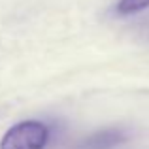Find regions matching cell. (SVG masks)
I'll return each instance as SVG.
<instances>
[{
	"mask_svg": "<svg viewBox=\"0 0 149 149\" xmlns=\"http://www.w3.org/2000/svg\"><path fill=\"white\" fill-rule=\"evenodd\" d=\"M49 130L44 123L25 121L6 132L0 142V149H44L47 143Z\"/></svg>",
	"mask_w": 149,
	"mask_h": 149,
	"instance_id": "1",
	"label": "cell"
},
{
	"mask_svg": "<svg viewBox=\"0 0 149 149\" xmlns=\"http://www.w3.org/2000/svg\"><path fill=\"white\" fill-rule=\"evenodd\" d=\"M147 8H149V0H119L115 6V13L121 15V17H127V15L140 13Z\"/></svg>",
	"mask_w": 149,
	"mask_h": 149,
	"instance_id": "3",
	"label": "cell"
},
{
	"mask_svg": "<svg viewBox=\"0 0 149 149\" xmlns=\"http://www.w3.org/2000/svg\"><path fill=\"white\" fill-rule=\"evenodd\" d=\"M125 142V134L121 130H102L91 134L79 149H111Z\"/></svg>",
	"mask_w": 149,
	"mask_h": 149,
	"instance_id": "2",
	"label": "cell"
},
{
	"mask_svg": "<svg viewBox=\"0 0 149 149\" xmlns=\"http://www.w3.org/2000/svg\"><path fill=\"white\" fill-rule=\"evenodd\" d=\"M138 30H140V34H142L143 38H147V40H149V17H146L138 25Z\"/></svg>",
	"mask_w": 149,
	"mask_h": 149,
	"instance_id": "4",
	"label": "cell"
}]
</instances>
